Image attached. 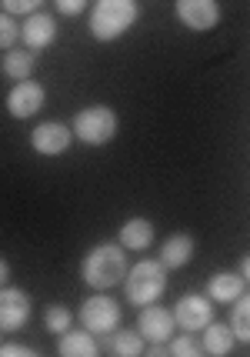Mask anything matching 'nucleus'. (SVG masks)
<instances>
[{"mask_svg": "<svg viewBox=\"0 0 250 357\" xmlns=\"http://www.w3.org/2000/svg\"><path fill=\"white\" fill-rule=\"evenodd\" d=\"M80 278L91 291H110L117 284H124L127 278V248L117 241V244H97L84 264H80Z\"/></svg>", "mask_w": 250, "mask_h": 357, "instance_id": "1", "label": "nucleus"}, {"mask_svg": "<svg viewBox=\"0 0 250 357\" xmlns=\"http://www.w3.org/2000/svg\"><path fill=\"white\" fill-rule=\"evenodd\" d=\"M137 0H97L91 10V33L100 44L117 40L120 33H127L137 24Z\"/></svg>", "mask_w": 250, "mask_h": 357, "instance_id": "2", "label": "nucleus"}, {"mask_svg": "<svg viewBox=\"0 0 250 357\" xmlns=\"http://www.w3.org/2000/svg\"><path fill=\"white\" fill-rule=\"evenodd\" d=\"M127 301L134 307H147V304H157L160 294L167 291V267L160 261H141L127 271Z\"/></svg>", "mask_w": 250, "mask_h": 357, "instance_id": "3", "label": "nucleus"}, {"mask_svg": "<svg viewBox=\"0 0 250 357\" xmlns=\"http://www.w3.org/2000/svg\"><path fill=\"white\" fill-rule=\"evenodd\" d=\"M74 137L80 144H91V147H100V144H110L114 134H117V114L104 104H94V107H84L74 117Z\"/></svg>", "mask_w": 250, "mask_h": 357, "instance_id": "4", "label": "nucleus"}, {"mask_svg": "<svg viewBox=\"0 0 250 357\" xmlns=\"http://www.w3.org/2000/svg\"><path fill=\"white\" fill-rule=\"evenodd\" d=\"M77 321L87 327L91 334L107 337V334H114V331L120 327V304H117L110 294H94L80 304Z\"/></svg>", "mask_w": 250, "mask_h": 357, "instance_id": "5", "label": "nucleus"}, {"mask_svg": "<svg viewBox=\"0 0 250 357\" xmlns=\"http://www.w3.org/2000/svg\"><path fill=\"white\" fill-rule=\"evenodd\" d=\"M31 321V297L20 287H0V334H14Z\"/></svg>", "mask_w": 250, "mask_h": 357, "instance_id": "6", "label": "nucleus"}, {"mask_svg": "<svg viewBox=\"0 0 250 357\" xmlns=\"http://www.w3.org/2000/svg\"><path fill=\"white\" fill-rule=\"evenodd\" d=\"M173 321H177L180 331L197 334V331H203V327L214 321V304L203 294H184L177 301V307H173Z\"/></svg>", "mask_w": 250, "mask_h": 357, "instance_id": "7", "label": "nucleus"}, {"mask_svg": "<svg viewBox=\"0 0 250 357\" xmlns=\"http://www.w3.org/2000/svg\"><path fill=\"white\" fill-rule=\"evenodd\" d=\"M177 20L187 31H214L220 24L217 0H177Z\"/></svg>", "mask_w": 250, "mask_h": 357, "instance_id": "8", "label": "nucleus"}, {"mask_svg": "<svg viewBox=\"0 0 250 357\" xmlns=\"http://www.w3.org/2000/svg\"><path fill=\"white\" fill-rule=\"evenodd\" d=\"M173 311L167 307H157V304H147L141 307V317H137V331L143 334V341L147 344H167L173 337Z\"/></svg>", "mask_w": 250, "mask_h": 357, "instance_id": "9", "label": "nucleus"}, {"mask_svg": "<svg viewBox=\"0 0 250 357\" xmlns=\"http://www.w3.org/2000/svg\"><path fill=\"white\" fill-rule=\"evenodd\" d=\"M70 140H74V130H70V127L50 121V124H37V127H33L31 147L40 157H61L63 151L70 147Z\"/></svg>", "mask_w": 250, "mask_h": 357, "instance_id": "10", "label": "nucleus"}, {"mask_svg": "<svg viewBox=\"0 0 250 357\" xmlns=\"http://www.w3.org/2000/svg\"><path fill=\"white\" fill-rule=\"evenodd\" d=\"M44 107V87L37 80H17L14 91L7 93V114L17 121H27Z\"/></svg>", "mask_w": 250, "mask_h": 357, "instance_id": "11", "label": "nucleus"}, {"mask_svg": "<svg viewBox=\"0 0 250 357\" xmlns=\"http://www.w3.org/2000/svg\"><path fill=\"white\" fill-rule=\"evenodd\" d=\"M54 37H57V24H54V17L50 14H31L24 24H20V40L27 50H44V47L54 44Z\"/></svg>", "mask_w": 250, "mask_h": 357, "instance_id": "12", "label": "nucleus"}, {"mask_svg": "<svg viewBox=\"0 0 250 357\" xmlns=\"http://www.w3.org/2000/svg\"><path fill=\"white\" fill-rule=\"evenodd\" d=\"M57 354L61 357H97L100 354V344H97V334H91L87 327L84 331H63L61 341H57Z\"/></svg>", "mask_w": 250, "mask_h": 357, "instance_id": "13", "label": "nucleus"}, {"mask_svg": "<svg viewBox=\"0 0 250 357\" xmlns=\"http://www.w3.org/2000/svg\"><path fill=\"white\" fill-rule=\"evenodd\" d=\"M190 257H194V237L190 234H173V237H167L160 244V257L157 261L167 271H180L184 264H190Z\"/></svg>", "mask_w": 250, "mask_h": 357, "instance_id": "14", "label": "nucleus"}, {"mask_svg": "<svg viewBox=\"0 0 250 357\" xmlns=\"http://www.w3.org/2000/svg\"><path fill=\"white\" fill-rule=\"evenodd\" d=\"M244 284L247 280L240 278V274H234V271H217L214 278L207 280V294H210V301H217V304H234L237 297L244 294Z\"/></svg>", "mask_w": 250, "mask_h": 357, "instance_id": "15", "label": "nucleus"}, {"mask_svg": "<svg viewBox=\"0 0 250 357\" xmlns=\"http://www.w3.org/2000/svg\"><path fill=\"white\" fill-rule=\"evenodd\" d=\"M234 327L231 324H210L203 327V341H201V347H203V354H210V357H227L231 351H234Z\"/></svg>", "mask_w": 250, "mask_h": 357, "instance_id": "16", "label": "nucleus"}, {"mask_svg": "<svg viewBox=\"0 0 250 357\" xmlns=\"http://www.w3.org/2000/svg\"><path fill=\"white\" fill-rule=\"evenodd\" d=\"M117 241H120L127 250H147L154 244V224L147 218H130L124 227H120Z\"/></svg>", "mask_w": 250, "mask_h": 357, "instance_id": "17", "label": "nucleus"}, {"mask_svg": "<svg viewBox=\"0 0 250 357\" xmlns=\"http://www.w3.org/2000/svg\"><path fill=\"white\" fill-rule=\"evenodd\" d=\"M0 74H3L7 80H31V74H33V54H31V50H20V47L3 50V57H0Z\"/></svg>", "mask_w": 250, "mask_h": 357, "instance_id": "18", "label": "nucleus"}, {"mask_svg": "<svg viewBox=\"0 0 250 357\" xmlns=\"http://www.w3.org/2000/svg\"><path fill=\"white\" fill-rule=\"evenodd\" d=\"M107 351L114 357H141L147 354V341H143L141 331H114V334H107Z\"/></svg>", "mask_w": 250, "mask_h": 357, "instance_id": "19", "label": "nucleus"}, {"mask_svg": "<svg viewBox=\"0 0 250 357\" xmlns=\"http://www.w3.org/2000/svg\"><path fill=\"white\" fill-rule=\"evenodd\" d=\"M231 327L240 344H250V294H240L234 301V314H231Z\"/></svg>", "mask_w": 250, "mask_h": 357, "instance_id": "20", "label": "nucleus"}, {"mask_svg": "<svg viewBox=\"0 0 250 357\" xmlns=\"http://www.w3.org/2000/svg\"><path fill=\"white\" fill-rule=\"evenodd\" d=\"M44 324H47L50 334H57V337H61L63 331H70V327H74V314L67 311L63 304H54V307L44 311Z\"/></svg>", "mask_w": 250, "mask_h": 357, "instance_id": "21", "label": "nucleus"}, {"mask_svg": "<svg viewBox=\"0 0 250 357\" xmlns=\"http://www.w3.org/2000/svg\"><path fill=\"white\" fill-rule=\"evenodd\" d=\"M167 354H173V357H201L203 347H201V341H197L190 331H184L180 337H171V341H167Z\"/></svg>", "mask_w": 250, "mask_h": 357, "instance_id": "22", "label": "nucleus"}, {"mask_svg": "<svg viewBox=\"0 0 250 357\" xmlns=\"http://www.w3.org/2000/svg\"><path fill=\"white\" fill-rule=\"evenodd\" d=\"M17 40H20V24H17V17L7 14V10H0V50L17 47Z\"/></svg>", "mask_w": 250, "mask_h": 357, "instance_id": "23", "label": "nucleus"}, {"mask_svg": "<svg viewBox=\"0 0 250 357\" xmlns=\"http://www.w3.org/2000/svg\"><path fill=\"white\" fill-rule=\"evenodd\" d=\"M40 3L44 0H0V10H7V14H14V17H31V14H37Z\"/></svg>", "mask_w": 250, "mask_h": 357, "instance_id": "24", "label": "nucleus"}, {"mask_svg": "<svg viewBox=\"0 0 250 357\" xmlns=\"http://www.w3.org/2000/svg\"><path fill=\"white\" fill-rule=\"evenodd\" d=\"M37 351L27 344H0V357H33Z\"/></svg>", "mask_w": 250, "mask_h": 357, "instance_id": "25", "label": "nucleus"}, {"mask_svg": "<svg viewBox=\"0 0 250 357\" xmlns=\"http://www.w3.org/2000/svg\"><path fill=\"white\" fill-rule=\"evenodd\" d=\"M57 3V10H61L63 17H77L84 7H87V0H54Z\"/></svg>", "mask_w": 250, "mask_h": 357, "instance_id": "26", "label": "nucleus"}, {"mask_svg": "<svg viewBox=\"0 0 250 357\" xmlns=\"http://www.w3.org/2000/svg\"><path fill=\"white\" fill-rule=\"evenodd\" d=\"M240 278H244V280L250 284V254L244 257V261H240Z\"/></svg>", "mask_w": 250, "mask_h": 357, "instance_id": "27", "label": "nucleus"}, {"mask_svg": "<svg viewBox=\"0 0 250 357\" xmlns=\"http://www.w3.org/2000/svg\"><path fill=\"white\" fill-rule=\"evenodd\" d=\"M7 278H10V267H7V261H3V257H0V287H3V284H7Z\"/></svg>", "mask_w": 250, "mask_h": 357, "instance_id": "28", "label": "nucleus"}]
</instances>
